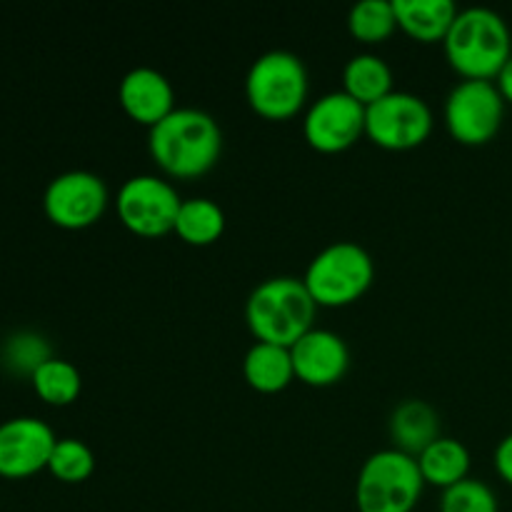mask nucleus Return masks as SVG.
Returning <instances> with one entry per match:
<instances>
[{"label": "nucleus", "mask_w": 512, "mask_h": 512, "mask_svg": "<svg viewBox=\"0 0 512 512\" xmlns=\"http://www.w3.org/2000/svg\"><path fill=\"white\" fill-rule=\"evenodd\" d=\"M155 163L173 178H198L218 163L223 153V130L203 108L178 105L148 133Z\"/></svg>", "instance_id": "nucleus-1"}, {"label": "nucleus", "mask_w": 512, "mask_h": 512, "mask_svg": "<svg viewBox=\"0 0 512 512\" xmlns=\"http://www.w3.org/2000/svg\"><path fill=\"white\" fill-rule=\"evenodd\" d=\"M443 45L448 63L463 78H498L512 55L508 23L498 10L485 5L458 10Z\"/></svg>", "instance_id": "nucleus-2"}, {"label": "nucleus", "mask_w": 512, "mask_h": 512, "mask_svg": "<svg viewBox=\"0 0 512 512\" xmlns=\"http://www.w3.org/2000/svg\"><path fill=\"white\" fill-rule=\"evenodd\" d=\"M318 303L303 278L273 275L253 288L245 300V320L258 340L290 345L313 328Z\"/></svg>", "instance_id": "nucleus-3"}, {"label": "nucleus", "mask_w": 512, "mask_h": 512, "mask_svg": "<svg viewBox=\"0 0 512 512\" xmlns=\"http://www.w3.org/2000/svg\"><path fill=\"white\" fill-rule=\"evenodd\" d=\"M423 488L418 458L400 448H383L360 465L355 503L358 512H413Z\"/></svg>", "instance_id": "nucleus-4"}, {"label": "nucleus", "mask_w": 512, "mask_h": 512, "mask_svg": "<svg viewBox=\"0 0 512 512\" xmlns=\"http://www.w3.org/2000/svg\"><path fill=\"white\" fill-rule=\"evenodd\" d=\"M310 78L303 58L290 50L258 55L245 75V98L250 108L268 120H285L308 100Z\"/></svg>", "instance_id": "nucleus-5"}, {"label": "nucleus", "mask_w": 512, "mask_h": 512, "mask_svg": "<svg viewBox=\"0 0 512 512\" xmlns=\"http://www.w3.org/2000/svg\"><path fill=\"white\" fill-rule=\"evenodd\" d=\"M375 278L373 255L355 240H335L313 255L305 268V285L318 305H350Z\"/></svg>", "instance_id": "nucleus-6"}, {"label": "nucleus", "mask_w": 512, "mask_h": 512, "mask_svg": "<svg viewBox=\"0 0 512 512\" xmlns=\"http://www.w3.org/2000/svg\"><path fill=\"white\" fill-rule=\"evenodd\" d=\"M445 125L458 143L483 145L498 135L505 98L495 80L463 78L445 98Z\"/></svg>", "instance_id": "nucleus-7"}, {"label": "nucleus", "mask_w": 512, "mask_h": 512, "mask_svg": "<svg viewBox=\"0 0 512 512\" xmlns=\"http://www.w3.org/2000/svg\"><path fill=\"white\" fill-rule=\"evenodd\" d=\"M433 130L428 100L410 90H390L365 108V135L388 150H410Z\"/></svg>", "instance_id": "nucleus-8"}, {"label": "nucleus", "mask_w": 512, "mask_h": 512, "mask_svg": "<svg viewBox=\"0 0 512 512\" xmlns=\"http://www.w3.org/2000/svg\"><path fill=\"white\" fill-rule=\"evenodd\" d=\"M183 205L178 188L160 175L140 173L125 180L118 190L120 220L128 230L143 238H158L175 228V218Z\"/></svg>", "instance_id": "nucleus-9"}, {"label": "nucleus", "mask_w": 512, "mask_h": 512, "mask_svg": "<svg viewBox=\"0 0 512 512\" xmlns=\"http://www.w3.org/2000/svg\"><path fill=\"white\" fill-rule=\"evenodd\" d=\"M108 185L93 170H65L55 175L43 193L48 220L65 230H83L98 223L108 208Z\"/></svg>", "instance_id": "nucleus-10"}, {"label": "nucleus", "mask_w": 512, "mask_h": 512, "mask_svg": "<svg viewBox=\"0 0 512 512\" xmlns=\"http://www.w3.org/2000/svg\"><path fill=\"white\" fill-rule=\"evenodd\" d=\"M365 133V105L345 90H330L313 100L303 118V135L320 153L348 150Z\"/></svg>", "instance_id": "nucleus-11"}, {"label": "nucleus", "mask_w": 512, "mask_h": 512, "mask_svg": "<svg viewBox=\"0 0 512 512\" xmlns=\"http://www.w3.org/2000/svg\"><path fill=\"white\" fill-rule=\"evenodd\" d=\"M55 443L53 428L33 415L0 423V478L20 480L48 468Z\"/></svg>", "instance_id": "nucleus-12"}, {"label": "nucleus", "mask_w": 512, "mask_h": 512, "mask_svg": "<svg viewBox=\"0 0 512 512\" xmlns=\"http://www.w3.org/2000/svg\"><path fill=\"white\" fill-rule=\"evenodd\" d=\"M290 355H293L295 378L315 388L338 383L350 365V348L343 335L315 325L290 345Z\"/></svg>", "instance_id": "nucleus-13"}, {"label": "nucleus", "mask_w": 512, "mask_h": 512, "mask_svg": "<svg viewBox=\"0 0 512 512\" xmlns=\"http://www.w3.org/2000/svg\"><path fill=\"white\" fill-rule=\"evenodd\" d=\"M118 100L130 118L148 128H153L155 123H160L165 115L178 108L173 83L153 65L130 68L118 83Z\"/></svg>", "instance_id": "nucleus-14"}, {"label": "nucleus", "mask_w": 512, "mask_h": 512, "mask_svg": "<svg viewBox=\"0 0 512 512\" xmlns=\"http://www.w3.org/2000/svg\"><path fill=\"white\" fill-rule=\"evenodd\" d=\"M390 435L395 448L410 455H420L440 435V415L428 400L408 398L390 413Z\"/></svg>", "instance_id": "nucleus-15"}, {"label": "nucleus", "mask_w": 512, "mask_h": 512, "mask_svg": "<svg viewBox=\"0 0 512 512\" xmlns=\"http://www.w3.org/2000/svg\"><path fill=\"white\" fill-rule=\"evenodd\" d=\"M243 375L250 388L258 393H278L288 388L290 380L295 378L290 348L255 340L243 358Z\"/></svg>", "instance_id": "nucleus-16"}, {"label": "nucleus", "mask_w": 512, "mask_h": 512, "mask_svg": "<svg viewBox=\"0 0 512 512\" xmlns=\"http://www.w3.org/2000/svg\"><path fill=\"white\" fill-rule=\"evenodd\" d=\"M393 3L400 28L423 43L445 40L458 15V5L453 0H393Z\"/></svg>", "instance_id": "nucleus-17"}, {"label": "nucleus", "mask_w": 512, "mask_h": 512, "mask_svg": "<svg viewBox=\"0 0 512 512\" xmlns=\"http://www.w3.org/2000/svg\"><path fill=\"white\" fill-rule=\"evenodd\" d=\"M423 473L425 483L440 485V488H450L458 480L468 478L470 470V450L463 440L450 438V435H440L438 440L428 445L420 455H415Z\"/></svg>", "instance_id": "nucleus-18"}, {"label": "nucleus", "mask_w": 512, "mask_h": 512, "mask_svg": "<svg viewBox=\"0 0 512 512\" xmlns=\"http://www.w3.org/2000/svg\"><path fill=\"white\" fill-rule=\"evenodd\" d=\"M343 90L368 108L393 88V68L378 53H355L343 68Z\"/></svg>", "instance_id": "nucleus-19"}, {"label": "nucleus", "mask_w": 512, "mask_h": 512, "mask_svg": "<svg viewBox=\"0 0 512 512\" xmlns=\"http://www.w3.org/2000/svg\"><path fill=\"white\" fill-rule=\"evenodd\" d=\"M175 233L190 245H210L223 235L225 213L215 200L203 198H185L175 218Z\"/></svg>", "instance_id": "nucleus-20"}, {"label": "nucleus", "mask_w": 512, "mask_h": 512, "mask_svg": "<svg viewBox=\"0 0 512 512\" xmlns=\"http://www.w3.org/2000/svg\"><path fill=\"white\" fill-rule=\"evenodd\" d=\"M30 383L38 398L48 405H70L83 388L80 370L70 360L55 358V355L38 365V370L30 375Z\"/></svg>", "instance_id": "nucleus-21"}, {"label": "nucleus", "mask_w": 512, "mask_h": 512, "mask_svg": "<svg viewBox=\"0 0 512 512\" xmlns=\"http://www.w3.org/2000/svg\"><path fill=\"white\" fill-rule=\"evenodd\" d=\"M398 25L393 0H358L348 13V28L353 38L363 43H380Z\"/></svg>", "instance_id": "nucleus-22"}, {"label": "nucleus", "mask_w": 512, "mask_h": 512, "mask_svg": "<svg viewBox=\"0 0 512 512\" xmlns=\"http://www.w3.org/2000/svg\"><path fill=\"white\" fill-rule=\"evenodd\" d=\"M48 470L63 483H83L95 470L93 448L80 438H58Z\"/></svg>", "instance_id": "nucleus-23"}, {"label": "nucleus", "mask_w": 512, "mask_h": 512, "mask_svg": "<svg viewBox=\"0 0 512 512\" xmlns=\"http://www.w3.org/2000/svg\"><path fill=\"white\" fill-rule=\"evenodd\" d=\"M440 512H498V495L478 478H463L443 490Z\"/></svg>", "instance_id": "nucleus-24"}, {"label": "nucleus", "mask_w": 512, "mask_h": 512, "mask_svg": "<svg viewBox=\"0 0 512 512\" xmlns=\"http://www.w3.org/2000/svg\"><path fill=\"white\" fill-rule=\"evenodd\" d=\"M48 358H53V353H50V345L45 343L43 335L28 333V330L10 335L3 345L5 365L15 373L33 375L38 365H43Z\"/></svg>", "instance_id": "nucleus-25"}, {"label": "nucleus", "mask_w": 512, "mask_h": 512, "mask_svg": "<svg viewBox=\"0 0 512 512\" xmlns=\"http://www.w3.org/2000/svg\"><path fill=\"white\" fill-rule=\"evenodd\" d=\"M495 470H498L505 483L512 485V433L505 435L498 448H495Z\"/></svg>", "instance_id": "nucleus-26"}, {"label": "nucleus", "mask_w": 512, "mask_h": 512, "mask_svg": "<svg viewBox=\"0 0 512 512\" xmlns=\"http://www.w3.org/2000/svg\"><path fill=\"white\" fill-rule=\"evenodd\" d=\"M495 85H498V90L503 93L505 103H512V55L508 63L503 65V70L498 73V78H495Z\"/></svg>", "instance_id": "nucleus-27"}]
</instances>
